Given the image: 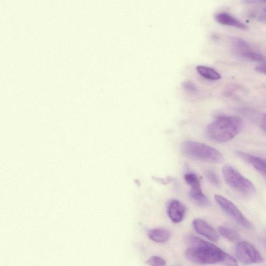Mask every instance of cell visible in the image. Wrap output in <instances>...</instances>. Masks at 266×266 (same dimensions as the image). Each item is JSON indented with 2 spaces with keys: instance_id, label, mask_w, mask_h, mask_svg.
<instances>
[{
  "instance_id": "6da1fadb",
  "label": "cell",
  "mask_w": 266,
  "mask_h": 266,
  "mask_svg": "<svg viewBox=\"0 0 266 266\" xmlns=\"http://www.w3.org/2000/svg\"><path fill=\"white\" fill-rule=\"evenodd\" d=\"M187 240L191 245L185 253L188 261L202 265L221 263L227 266H238L234 257L212 243L193 235L188 236Z\"/></svg>"
},
{
  "instance_id": "7a4b0ae2",
  "label": "cell",
  "mask_w": 266,
  "mask_h": 266,
  "mask_svg": "<svg viewBox=\"0 0 266 266\" xmlns=\"http://www.w3.org/2000/svg\"><path fill=\"white\" fill-rule=\"evenodd\" d=\"M243 128V120L238 116H222L210 124L207 134L215 142L224 143L234 139Z\"/></svg>"
},
{
  "instance_id": "3957f363",
  "label": "cell",
  "mask_w": 266,
  "mask_h": 266,
  "mask_svg": "<svg viewBox=\"0 0 266 266\" xmlns=\"http://www.w3.org/2000/svg\"><path fill=\"white\" fill-rule=\"evenodd\" d=\"M182 154L194 160L214 164H221L223 155L217 149L203 143L187 140L182 145Z\"/></svg>"
},
{
  "instance_id": "277c9868",
  "label": "cell",
  "mask_w": 266,
  "mask_h": 266,
  "mask_svg": "<svg viewBox=\"0 0 266 266\" xmlns=\"http://www.w3.org/2000/svg\"><path fill=\"white\" fill-rule=\"evenodd\" d=\"M222 172L224 180L232 189L245 196L255 194L256 188L253 183L232 166L224 165Z\"/></svg>"
},
{
  "instance_id": "5b68a950",
  "label": "cell",
  "mask_w": 266,
  "mask_h": 266,
  "mask_svg": "<svg viewBox=\"0 0 266 266\" xmlns=\"http://www.w3.org/2000/svg\"><path fill=\"white\" fill-rule=\"evenodd\" d=\"M214 198L222 209L230 216L239 225L246 229L251 227L250 222L234 203L226 198L219 195H215Z\"/></svg>"
},
{
  "instance_id": "8992f818",
  "label": "cell",
  "mask_w": 266,
  "mask_h": 266,
  "mask_svg": "<svg viewBox=\"0 0 266 266\" xmlns=\"http://www.w3.org/2000/svg\"><path fill=\"white\" fill-rule=\"evenodd\" d=\"M236 254L239 260L244 264H259L264 261L259 250L246 241H242L238 244Z\"/></svg>"
},
{
  "instance_id": "52a82bcc",
  "label": "cell",
  "mask_w": 266,
  "mask_h": 266,
  "mask_svg": "<svg viewBox=\"0 0 266 266\" xmlns=\"http://www.w3.org/2000/svg\"><path fill=\"white\" fill-rule=\"evenodd\" d=\"M184 178L187 184L191 187L189 195L191 199L199 205H209V200L203 193L200 182L196 175L193 173H187L185 174Z\"/></svg>"
},
{
  "instance_id": "ba28073f",
  "label": "cell",
  "mask_w": 266,
  "mask_h": 266,
  "mask_svg": "<svg viewBox=\"0 0 266 266\" xmlns=\"http://www.w3.org/2000/svg\"><path fill=\"white\" fill-rule=\"evenodd\" d=\"M231 42L233 50L240 56L257 62H263L265 61L264 56L254 51L244 40L239 38H233Z\"/></svg>"
},
{
  "instance_id": "9c48e42d",
  "label": "cell",
  "mask_w": 266,
  "mask_h": 266,
  "mask_svg": "<svg viewBox=\"0 0 266 266\" xmlns=\"http://www.w3.org/2000/svg\"><path fill=\"white\" fill-rule=\"evenodd\" d=\"M237 155L250 164L266 180V159L243 152L237 151Z\"/></svg>"
},
{
  "instance_id": "30bf717a",
  "label": "cell",
  "mask_w": 266,
  "mask_h": 266,
  "mask_svg": "<svg viewBox=\"0 0 266 266\" xmlns=\"http://www.w3.org/2000/svg\"><path fill=\"white\" fill-rule=\"evenodd\" d=\"M193 226L195 231L213 242H218L219 236L218 232L205 221L201 219H196L193 221Z\"/></svg>"
},
{
  "instance_id": "8fae6325",
  "label": "cell",
  "mask_w": 266,
  "mask_h": 266,
  "mask_svg": "<svg viewBox=\"0 0 266 266\" xmlns=\"http://www.w3.org/2000/svg\"><path fill=\"white\" fill-rule=\"evenodd\" d=\"M186 208L184 204L177 200L171 201L168 206L169 217L174 223L180 222L185 217Z\"/></svg>"
},
{
  "instance_id": "7c38bea8",
  "label": "cell",
  "mask_w": 266,
  "mask_h": 266,
  "mask_svg": "<svg viewBox=\"0 0 266 266\" xmlns=\"http://www.w3.org/2000/svg\"><path fill=\"white\" fill-rule=\"evenodd\" d=\"M215 20L219 23L224 26L234 27L242 30L247 29L246 24L227 13L222 12L218 14L215 16Z\"/></svg>"
},
{
  "instance_id": "4fadbf2b",
  "label": "cell",
  "mask_w": 266,
  "mask_h": 266,
  "mask_svg": "<svg viewBox=\"0 0 266 266\" xmlns=\"http://www.w3.org/2000/svg\"><path fill=\"white\" fill-rule=\"evenodd\" d=\"M171 232L164 228H155L150 230L148 236L156 243L163 244L167 242L171 237Z\"/></svg>"
},
{
  "instance_id": "5bb4252c",
  "label": "cell",
  "mask_w": 266,
  "mask_h": 266,
  "mask_svg": "<svg viewBox=\"0 0 266 266\" xmlns=\"http://www.w3.org/2000/svg\"><path fill=\"white\" fill-rule=\"evenodd\" d=\"M197 72L201 76L208 80L216 81L221 79V74L215 69L205 66H198Z\"/></svg>"
},
{
  "instance_id": "9a60e30c",
  "label": "cell",
  "mask_w": 266,
  "mask_h": 266,
  "mask_svg": "<svg viewBox=\"0 0 266 266\" xmlns=\"http://www.w3.org/2000/svg\"><path fill=\"white\" fill-rule=\"evenodd\" d=\"M220 234L224 238L232 243H236L240 240V236L238 232L230 228L221 226L219 228Z\"/></svg>"
},
{
  "instance_id": "2e32d148",
  "label": "cell",
  "mask_w": 266,
  "mask_h": 266,
  "mask_svg": "<svg viewBox=\"0 0 266 266\" xmlns=\"http://www.w3.org/2000/svg\"><path fill=\"white\" fill-rule=\"evenodd\" d=\"M205 176L207 180H209L213 186L217 187L220 186V180L217 176V174H216L213 170H206L205 172Z\"/></svg>"
},
{
  "instance_id": "e0dca14e",
  "label": "cell",
  "mask_w": 266,
  "mask_h": 266,
  "mask_svg": "<svg viewBox=\"0 0 266 266\" xmlns=\"http://www.w3.org/2000/svg\"><path fill=\"white\" fill-rule=\"evenodd\" d=\"M146 263L151 266H165L166 264V261L162 258L157 256L150 257Z\"/></svg>"
},
{
  "instance_id": "ac0fdd59",
  "label": "cell",
  "mask_w": 266,
  "mask_h": 266,
  "mask_svg": "<svg viewBox=\"0 0 266 266\" xmlns=\"http://www.w3.org/2000/svg\"><path fill=\"white\" fill-rule=\"evenodd\" d=\"M182 86L190 94L196 95L199 93L197 87L193 82L190 81L184 82L182 83Z\"/></svg>"
},
{
  "instance_id": "d6986e66",
  "label": "cell",
  "mask_w": 266,
  "mask_h": 266,
  "mask_svg": "<svg viewBox=\"0 0 266 266\" xmlns=\"http://www.w3.org/2000/svg\"><path fill=\"white\" fill-rule=\"evenodd\" d=\"M255 70L258 72L266 74V63L256 66Z\"/></svg>"
},
{
  "instance_id": "ffe728a7",
  "label": "cell",
  "mask_w": 266,
  "mask_h": 266,
  "mask_svg": "<svg viewBox=\"0 0 266 266\" xmlns=\"http://www.w3.org/2000/svg\"><path fill=\"white\" fill-rule=\"evenodd\" d=\"M260 124L262 129L266 132V114L262 115Z\"/></svg>"
},
{
  "instance_id": "44dd1931",
  "label": "cell",
  "mask_w": 266,
  "mask_h": 266,
  "mask_svg": "<svg viewBox=\"0 0 266 266\" xmlns=\"http://www.w3.org/2000/svg\"><path fill=\"white\" fill-rule=\"evenodd\" d=\"M263 13H264V16L262 17V18H264L265 19L266 18V8H265V9L264 10Z\"/></svg>"
}]
</instances>
